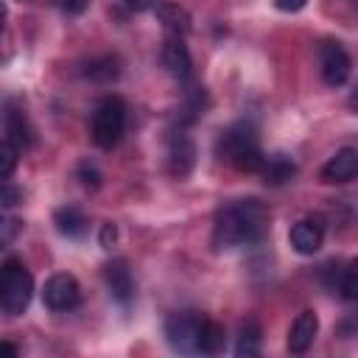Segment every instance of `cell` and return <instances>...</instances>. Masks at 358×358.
I'll return each mask as SVG.
<instances>
[{
  "label": "cell",
  "mask_w": 358,
  "mask_h": 358,
  "mask_svg": "<svg viewBox=\"0 0 358 358\" xmlns=\"http://www.w3.org/2000/svg\"><path fill=\"white\" fill-rule=\"evenodd\" d=\"M20 199H22V190H17L14 185H8V179H6V185H3V193H0V201H3V207L8 210V207H14Z\"/></svg>",
  "instance_id": "603a6c76"
},
{
  "label": "cell",
  "mask_w": 358,
  "mask_h": 358,
  "mask_svg": "<svg viewBox=\"0 0 358 358\" xmlns=\"http://www.w3.org/2000/svg\"><path fill=\"white\" fill-rule=\"evenodd\" d=\"M266 229V210L257 199H238L218 210L213 243L218 249H235L243 243L260 241Z\"/></svg>",
  "instance_id": "6da1fadb"
},
{
  "label": "cell",
  "mask_w": 358,
  "mask_h": 358,
  "mask_svg": "<svg viewBox=\"0 0 358 358\" xmlns=\"http://www.w3.org/2000/svg\"><path fill=\"white\" fill-rule=\"evenodd\" d=\"M305 3H308V0H274V6H277L280 11H299Z\"/></svg>",
  "instance_id": "484cf974"
},
{
  "label": "cell",
  "mask_w": 358,
  "mask_h": 358,
  "mask_svg": "<svg viewBox=\"0 0 358 358\" xmlns=\"http://www.w3.org/2000/svg\"><path fill=\"white\" fill-rule=\"evenodd\" d=\"M355 176H358V151L355 148L336 151L322 168V182H327V185H341Z\"/></svg>",
  "instance_id": "8fae6325"
},
{
  "label": "cell",
  "mask_w": 358,
  "mask_h": 358,
  "mask_svg": "<svg viewBox=\"0 0 358 358\" xmlns=\"http://www.w3.org/2000/svg\"><path fill=\"white\" fill-rule=\"evenodd\" d=\"M159 62H162L165 73H168V76H173V78H179V81L190 78V73H193L190 50H187V45H185V39H182V36H168V39L162 42Z\"/></svg>",
  "instance_id": "ba28073f"
},
{
  "label": "cell",
  "mask_w": 358,
  "mask_h": 358,
  "mask_svg": "<svg viewBox=\"0 0 358 358\" xmlns=\"http://www.w3.org/2000/svg\"><path fill=\"white\" fill-rule=\"evenodd\" d=\"M78 176H81V182H84L87 187H98V179H101V176H98V171H95L92 165L84 162V165L78 168Z\"/></svg>",
  "instance_id": "cb8c5ba5"
},
{
  "label": "cell",
  "mask_w": 358,
  "mask_h": 358,
  "mask_svg": "<svg viewBox=\"0 0 358 358\" xmlns=\"http://www.w3.org/2000/svg\"><path fill=\"white\" fill-rule=\"evenodd\" d=\"M34 296V277L22 260L6 257L0 271V305L8 316H20Z\"/></svg>",
  "instance_id": "3957f363"
},
{
  "label": "cell",
  "mask_w": 358,
  "mask_h": 358,
  "mask_svg": "<svg viewBox=\"0 0 358 358\" xmlns=\"http://www.w3.org/2000/svg\"><path fill=\"white\" fill-rule=\"evenodd\" d=\"M260 173H263V182H266V185H282V182H288V179L296 173V165H294L291 157L274 154V157H266V159H263Z\"/></svg>",
  "instance_id": "9a60e30c"
},
{
  "label": "cell",
  "mask_w": 358,
  "mask_h": 358,
  "mask_svg": "<svg viewBox=\"0 0 358 358\" xmlns=\"http://www.w3.org/2000/svg\"><path fill=\"white\" fill-rule=\"evenodd\" d=\"M224 327L218 324V322H213V319H204L201 322V336H199V352H204V355H215V352H221L224 350Z\"/></svg>",
  "instance_id": "ac0fdd59"
},
{
  "label": "cell",
  "mask_w": 358,
  "mask_h": 358,
  "mask_svg": "<svg viewBox=\"0 0 358 358\" xmlns=\"http://www.w3.org/2000/svg\"><path fill=\"white\" fill-rule=\"evenodd\" d=\"M291 246L299 252V255H313L319 252L322 241H324V221L322 215H308L302 221H296L291 227Z\"/></svg>",
  "instance_id": "9c48e42d"
},
{
  "label": "cell",
  "mask_w": 358,
  "mask_h": 358,
  "mask_svg": "<svg viewBox=\"0 0 358 358\" xmlns=\"http://www.w3.org/2000/svg\"><path fill=\"white\" fill-rule=\"evenodd\" d=\"M53 3H56L64 14H73V17H76V14H84V11L90 8V0H53Z\"/></svg>",
  "instance_id": "7402d4cb"
},
{
  "label": "cell",
  "mask_w": 358,
  "mask_h": 358,
  "mask_svg": "<svg viewBox=\"0 0 358 358\" xmlns=\"http://www.w3.org/2000/svg\"><path fill=\"white\" fill-rule=\"evenodd\" d=\"M347 103H350V109H352V112H358V90L350 95V101H347Z\"/></svg>",
  "instance_id": "83f0119b"
},
{
  "label": "cell",
  "mask_w": 358,
  "mask_h": 358,
  "mask_svg": "<svg viewBox=\"0 0 358 358\" xmlns=\"http://www.w3.org/2000/svg\"><path fill=\"white\" fill-rule=\"evenodd\" d=\"M126 129V103L117 95H106L98 101L92 120H90V137L98 148H115Z\"/></svg>",
  "instance_id": "277c9868"
},
{
  "label": "cell",
  "mask_w": 358,
  "mask_h": 358,
  "mask_svg": "<svg viewBox=\"0 0 358 358\" xmlns=\"http://www.w3.org/2000/svg\"><path fill=\"white\" fill-rule=\"evenodd\" d=\"M316 333H319V316L313 310H302L294 319L291 330H288V352H294V355L308 352V347L313 344Z\"/></svg>",
  "instance_id": "7c38bea8"
},
{
  "label": "cell",
  "mask_w": 358,
  "mask_h": 358,
  "mask_svg": "<svg viewBox=\"0 0 358 358\" xmlns=\"http://www.w3.org/2000/svg\"><path fill=\"white\" fill-rule=\"evenodd\" d=\"M103 280H106L112 299H117L120 305H129L134 299V277L126 260H109L103 266Z\"/></svg>",
  "instance_id": "30bf717a"
},
{
  "label": "cell",
  "mask_w": 358,
  "mask_h": 358,
  "mask_svg": "<svg viewBox=\"0 0 358 358\" xmlns=\"http://www.w3.org/2000/svg\"><path fill=\"white\" fill-rule=\"evenodd\" d=\"M17 157H20V145L11 143L8 137H3V143H0V179H11V173L17 168Z\"/></svg>",
  "instance_id": "d6986e66"
},
{
  "label": "cell",
  "mask_w": 358,
  "mask_h": 358,
  "mask_svg": "<svg viewBox=\"0 0 358 358\" xmlns=\"http://www.w3.org/2000/svg\"><path fill=\"white\" fill-rule=\"evenodd\" d=\"M53 224H56V229H59L62 235H67V238H81V235L87 232V218H84V213L76 210V207H59L56 215H53Z\"/></svg>",
  "instance_id": "2e32d148"
},
{
  "label": "cell",
  "mask_w": 358,
  "mask_h": 358,
  "mask_svg": "<svg viewBox=\"0 0 358 358\" xmlns=\"http://www.w3.org/2000/svg\"><path fill=\"white\" fill-rule=\"evenodd\" d=\"M204 316L199 313H173L165 322V338L176 352H199V336H201Z\"/></svg>",
  "instance_id": "5b68a950"
},
{
  "label": "cell",
  "mask_w": 358,
  "mask_h": 358,
  "mask_svg": "<svg viewBox=\"0 0 358 358\" xmlns=\"http://www.w3.org/2000/svg\"><path fill=\"white\" fill-rule=\"evenodd\" d=\"M117 62L112 59V56H106V59H95V62H90L87 64V76L90 78H95V81H112V78H117Z\"/></svg>",
  "instance_id": "ffe728a7"
},
{
  "label": "cell",
  "mask_w": 358,
  "mask_h": 358,
  "mask_svg": "<svg viewBox=\"0 0 358 358\" xmlns=\"http://www.w3.org/2000/svg\"><path fill=\"white\" fill-rule=\"evenodd\" d=\"M154 14L162 22V28L168 31V36H185L190 31V14L176 3H157Z\"/></svg>",
  "instance_id": "4fadbf2b"
},
{
  "label": "cell",
  "mask_w": 358,
  "mask_h": 358,
  "mask_svg": "<svg viewBox=\"0 0 358 358\" xmlns=\"http://www.w3.org/2000/svg\"><path fill=\"white\" fill-rule=\"evenodd\" d=\"M112 243H115V224H103L101 227V246L109 249Z\"/></svg>",
  "instance_id": "d4e9b609"
},
{
  "label": "cell",
  "mask_w": 358,
  "mask_h": 358,
  "mask_svg": "<svg viewBox=\"0 0 358 358\" xmlns=\"http://www.w3.org/2000/svg\"><path fill=\"white\" fill-rule=\"evenodd\" d=\"M42 302L50 310H73L81 302V285L73 274H53L42 288Z\"/></svg>",
  "instance_id": "52a82bcc"
},
{
  "label": "cell",
  "mask_w": 358,
  "mask_h": 358,
  "mask_svg": "<svg viewBox=\"0 0 358 358\" xmlns=\"http://www.w3.org/2000/svg\"><path fill=\"white\" fill-rule=\"evenodd\" d=\"M341 294L347 296V299H352V302H358V260H352L347 268H344V274H341Z\"/></svg>",
  "instance_id": "44dd1931"
},
{
  "label": "cell",
  "mask_w": 358,
  "mask_h": 358,
  "mask_svg": "<svg viewBox=\"0 0 358 358\" xmlns=\"http://www.w3.org/2000/svg\"><path fill=\"white\" fill-rule=\"evenodd\" d=\"M168 157H171V173L173 176H187L193 162H196V145L190 143L187 134H173Z\"/></svg>",
  "instance_id": "5bb4252c"
},
{
  "label": "cell",
  "mask_w": 358,
  "mask_h": 358,
  "mask_svg": "<svg viewBox=\"0 0 358 358\" xmlns=\"http://www.w3.org/2000/svg\"><path fill=\"white\" fill-rule=\"evenodd\" d=\"M215 154L224 162H229L232 168L246 171V173H260L263 159H266L260 154L257 134H255V129L249 123H235L227 131H221V137L215 143Z\"/></svg>",
  "instance_id": "7a4b0ae2"
},
{
  "label": "cell",
  "mask_w": 358,
  "mask_h": 358,
  "mask_svg": "<svg viewBox=\"0 0 358 358\" xmlns=\"http://www.w3.org/2000/svg\"><path fill=\"white\" fill-rule=\"evenodd\" d=\"M350 67H352V62H350V53L344 50L341 42L324 39V42L319 45V70H322L324 84L341 87V84L350 78Z\"/></svg>",
  "instance_id": "8992f818"
},
{
  "label": "cell",
  "mask_w": 358,
  "mask_h": 358,
  "mask_svg": "<svg viewBox=\"0 0 358 358\" xmlns=\"http://www.w3.org/2000/svg\"><path fill=\"white\" fill-rule=\"evenodd\" d=\"M126 6H129L131 11H145V8H154L157 3H154V0H126Z\"/></svg>",
  "instance_id": "4316f807"
},
{
  "label": "cell",
  "mask_w": 358,
  "mask_h": 358,
  "mask_svg": "<svg viewBox=\"0 0 358 358\" xmlns=\"http://www.w3.org/2000/svg\"><path fill=\"white\" fill-rule=\"evenodd\" d=\"M260 341H263V333H260V324L255 319H246L241 324V333H238V344H235V355H257L260 352Z\"/></svg>",
  "instance_id": "e0dca14e"
}]
</instances>
